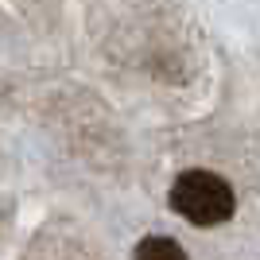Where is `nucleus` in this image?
Here are the masks:
<instances>
[{"label":"nucleus","instance_id":"f257e3e1","mask_svg":"<svg viewBox=\"0 0 260 260\" xmlns=\"http://www.w3.org/2000/svg\"><path fill=\"white\" fill-rule=\"evenodd\" d=\"M171 206L190 225H221L233 214V186L214 171H183L171 186Z\"/></svg>","mask_w":260,"mask_h":260},{"label":"nucleus","instance_id":"f03ea898","mask_svg":"<svg viewBox=\"0 0 260 260\" xmlns=\"http://www.w3.org/2000/svg\"><path fill=\"white\" fill-rule=\"evenodd\" d=\"M136 260H186V252L171 237H144L136 245Z\"/></svg>","mask_w":260,"mask_h":260}]
</instances>
